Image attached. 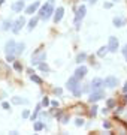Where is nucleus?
I'll return each mask as SVG.
<instances>
[{
	"label": "nucleus",
	"mask_w": 127,
	"mask_h": 135,
	"mask_svg": "<svg viewBox=\"0 0 127 135\" xmlns=\"http://www.w3.org/2000/svg\"><path fill=\"white\" fill-rule=\"evenodd\" d=\"M54 14V0H48L42 8H41V11H39V17L43 20V21H46L49 20V17Z\"/></svg>",
	"instance_id": "1"
},
{
	"label": "nucleus",
	"mask_w": 127,
	"mask_h": 135,
	"mask_svg": "<svg viewBox=\"0 0 127 135\" xmlns=\"http://www.w3.org/2000/svg\"><path fill=\"white\" fill-rule=\"evenodd\" d=\"M5 51H6V60L8 62H15V54H17V45L12 39L8 41L6 45H5Z\"/></svg>",
	"instance_id": "2"
},
{
	"label": "nucleus",
	"mask_w": 127,
	"mask_h": 135,
	"mask_svg": "<svg viewBox=\"0 0 127 135\" xmlns=\"http://www.w3.org/2000/svg\"><path fill=\"white\" fill-rule=\"evenodd\" d=\"M45 59H46V53L43 50H37L36 53L31 56V65H39V63L45 62Z\"/></svg>",
	"instance_id": "3"
},
{
	"label": "nucleus",
	"mask_w": 127,
	"mask_h": 135,
	"mask_svg": "<svg viewBox=\"0 0 127 135\" xmlns=\"http://www.w3.org/2000/svg\"><path fill=\"white\" fill-rule=\"evenodd\" d=\"M84 17H85V6L81 5L78 8V11H76V15H75V26H76V29H79V24H81V21H82Z\"/></svg>",
	"instance_id": "4"
},
{
	"label": "nucleus",
	"mask_w": 127,
	"mask_h": 135,
	"mask_svg": "<svg viewBox=\"0 0 127 135\" xmlns=\"http://www.w3.org/2000/svg\"><path fill=\"white\" fill-rule=\"evenodd\" d=\"M102 86H105V81L102 78H94V80L91 81V90L93 92H96V90H102Z\"/></svg>",
	"instance_id": "5"
},
{
	"label": "nucleus",
	"mask_w": 127,
	"mask_h": 135,
	"mask_svg": "<svg viewBox=\"0 0 127 135\" xmlns=\"http://www.w3.org/2000/svg\"><path fill=\"white\" fill-rule=\"evenodd\" d=\"M79 87V80L73 75L72 78H69V81H67V89L70 90V92H73L75 89H78Z\"/></svg>",
	"instance_id": "6"
},
{
	"label": "nucleus",
	"mask_w": 127,
	"mask_h": 135,
	"mask_svg": "<svg viewBox=\"0 0 127 135\" xmlns=\"http://www.w3.org/2000/svg\"><path fill=\"white\" fill-rule=\"evenodd\" d=\"M108 48L111 53H117V50H118V39L115 36H111L109 38V45H108Z\"/></svg>",
	"instance_id": "7"
},
{
	"label": "nucleus",
	"mask_w": 127,
	"mask_h": 135,
	"mask_svg": "<svg viewBox=\"0 0 127 135\" xmlns=\"http://www.w3.org/2000/svg\"><path fill=\"white\" fill-rule=\"evenodd\" d=\"M103 96H105V93H103L102 90H96V92H93L90 95L88 101H90V102H97V101H99V99H102Z\"/></svg>",
	"instance_id": "8"
},
{
	"label": "nucleus",
	"mask_w": 127,
	"mask_h": 135,
	"mask_svg": "<svg viewBox=\"0 0 127 135\" xmlns=\"http://www.w3.org/2000/svg\"><path fill=\"white\" fill-rule=\"evenodd\" d=\"M87 71H88V69H87V66H79L78 69L75 71V77H76L78 80H81V78H84V77H85Z\"/></svg>",
	"instance_id": "9"
},
{
	"label": "nucleus",
	"mask_w": 127,
	"mask_h": 135,
	"mask_svg": "<svg viewBox=\"0 0 127 135\" xmlns=\"http://www.w3.org/2000/svg\"><path fill=\"white\" fill-rule=\"evenodd\" d=\"M117 84H118V80H117L115 77H106V78H105V86H108V87L112 89V87H115Z\"/></svg>",
	"instance_id": "10"
},
{
	"label": "nucleus",
	"mask_w": 127,
	"mask_h": 135,
	"mask_svg": "<svg viewBox=\"0 0 127 135\" xmlns=\"http://www.w3.org/2000/svg\"><path fill=\"white\" fill-rule=\"evenodd\" d=\"M24 23H25V20L21 17V18H18L17 21H15V24H14V27H12V30H14V33H18L19 32V29L24 26Z\"/></svg>",
	"instance_id": "11"
},
{
	"label": "nucleus",
	"mask_w": 127,
	"mask_h": 135,
	"mask_svg": "<svg viewBox=\"0 0 127 135\" xmlns=\"http://www.w3.org/2000/svg\"><path fill=\"white\" fill-rule=\"evenodd\" d=\"M63 12H64L63 8H57V11L54 12V23H60L63 18Z\"/></svg>",
	"instance_id": "12"
},
{
	"label": "nucleus",
	"mask_w": 127,
	"mask_h": 135,
	"mask_svg": "<svg viewBox=\"0 0 127 135\" xmlns=\"http://www.w3.org/2000/svg\"><path fill=\"white\" fill-rule=\"evenodd\" d=\"M23 9H24V0L15 2L12 5V11H15V12H19V11H23Z\"/></svg>",
	"instance_id": "13"
},
{
	"label": "nucleus",
	"mask_w": 127,
	"mask_h": 135,
	"mask_svg": "<svg viewBox=\"0 0 127 135\" xmlns=\"http://www.w3.org/2000/svg\"><path fill=\"white\" fill-rule=\"evenodd\" d=\"M39 6H41V3H39V2H35V3H31L30 6L25 8V14H33Z\"/></svg>",
	"instance_id": "14"
},
{
	"label": "nucleus",
	"mask_w": 127,
	"mask_h": 135,
	"mask_svg": "<svg viewBox=\"0 0 127 135\" xmlns=\"http://www.w3.org/2000/svg\"><path fill=\"white\" fill-rule=\"evenodd\" d=\"M114 26L115 27H123V26H126V18H123V17H115Z\"/></svg>",
	"instance_id": "15"
},
{
	"label": "nucleus",
	"mask_w": 127,
	"mask_h": 135,
	"mask_svg": "<svg viewBox=\"0 0 127 135\" xmlns=\"http://www.w3.org/2000/svg\"><path fill=\"white\" fill-rule=\"evenodd\" d=\"M108 51H109V48H108V47H102V48H100L99 51H97V56H99V57H105Z\"/></svg>",
	"instance_id": "16"
},
{
	"label": "nucleus",
	"mask_w": 127,
	"mask_h": 135,
	"mask_svg": "<svg viewBox=\"0 0 127 135\" xmlns=\"http://www.w3.org/2000/svg\"><path fill=\"white\" fill-rule=\"evenodd\" d=\"M37 20H39V18H36V17L30 20V23H29V29H30V30L33 29V27H36V24H37Z\"/></svg>",
	"instance_id": "17"
},
{
	"label": "nucleus",
	"mask_w": 127,
	"mask_h": 135,
	"mask_svg": "<svg viewBox=\"0 0 127 135\" xmlns=\"http://www.w3.org/2000/svg\"><path fill=\"white\" fill-rule=\"evenodd\" d=\"M12 102H14V104H27V102H29V101H27V99H19V98H14V99H12Z\"/></svg>",
	"instance_id": "18"
},
{
	"label": "nucleus",
	"mask_w": 127,
	"mask_h": 135,
	"mask_svg": "<svg viewBox=\"0 0 127 135\" xmlns=\"http://www.w3.org/2000/svg\"><path fill=\"white\" fill-rule=\"evenodd\" d=\"M24 48H25V45H24L23 42L18 44V45H17V54H21V53L24 51Z\"/></svg>",
	"instance_id": "19"
},
{
	"label": "nucleus",
	"mask_w": 127,
	"mask_h": 135,
	"mask_svg": "<svg viewBox=\"0 0 127 135\" xmlns=\"http://www.w3.org/2000/svg\"><path fill=\"white\" fill-rule=\"evenodd\" d=\"M85 59H87V54H85V53H81V54H78V57H76V62L81 63V62H84Z\"/></svg>",
	"instance_id": "20"
},
{
	"label": "nucleus",
	"mask_w": 127,
	"mask_h": 135,
	"mask_svg": "<svg viewBox=\"0 0 127 135\" xmlns=\"http://www.w3.org/2000/svg\"><path fill=\"white\" fill-rule=\"evenodd\" d=\"M30 80H31V81H35L36 84H42V80H41V78H39L37 75H30Z\"/></svg>",
	"instance_id": "21"
},
{
	"label": "nucleus",
	"mask_w": 127,
	"mask_h": 135,
	"mask_svg": "<svg viewBox=\"0 0 127 135\" xmlns=\"http://www.w3.org/2000/svg\"><path fill=\"white\" fill-rule=\"evenodd\" d=\"M39 69L41 71H45V72H49V68L46 63H39Z\"/></svg>",
	"instance_id": "22"
},
{
	"label": "nucleus",
	"mask_w": 127,
	"mask_h": 135,
	"mask_svg": "<svg viewBox=\"0 0 127 135\" xmlns=\"http://www.w3.org/2000/svg\"><path fill=\"white\" fill-rule=\"evenodd\" d=\"M14 68H15V71H18V72L23 71V66H21V63H19V62H14Z\"/></svg>",
	"instance_id": "23"
},
{
	"label": "nucleus",
	"mask_w": 127,
	"mask_h": 135,
	"mask_svg": "<svg viewBox=\"0 0 127 135\" xmlns=\"http://www.w3.org/2000/svg\"><path fill=\"white\" fill-rule=\"evenodd\" d=\"M41 129H43V123H41V122L35 123V131H41Z\"/></svg>",
	"instance_id": "24"
},
{
	"label": "nucleus",
	"mask_w": 127,
	"mask_h": 135,
	"mask_svg": "<svg viewBox=\"0 0 127 135\" xmlns=\"http://www.w3.org/2000/svg\"><path fill=\"white\" fill-rule=\"evenodd\" d=\"M73 95H75V96H79V95H81V93H82V89H81V86L78 87V89H75V90H73Z\"/></svg>",
	"instance_id": "25"
},
{
	"label": "nucleus",
	"mask_w": 127,
	"mask_h": 135,
	"mask_svg": "<svg viewBox=\"0 0 127 135\" xmlns=\"http://www.w3.org/2000/svg\"><path fill=\"white\" fill-rule=\"evenodd\" d=\"M96 114H97V107H93L90 110V116L91 117H96Z\"/></svg>",
	"instance_id": "26"
},
{
	"label": "nucleus",
	"mask_w": 127,
	"mask_h": 135,
	"mask_svg": "<svg viewBox=\"0 0 127 135\" xmlns=\"http://www.w3.org/2000/svg\"><path fill=\"white\" fill-rule=\"evenodd\" d=\"M39 110H41V105H37V107H36V110H35L33 116H31V120H35V119H36V116H37V113H39Z\"/></svg>",
	"instance_id": "27"
},
{
	"label": "nucleus",
	"mask_w": 127,
	"mask_h": 135,
	"mask_svg": "<svg viewBox=\"0 0 127 135\" xmlns=\"http://www.w3.org/2000/svg\"><path fill=\"white\" fill-rule=\"evenodd\" d=\"M11 26H12V23H11V21H5V26H3V30H8V29H11Z\"/></svg>",
	"instance_id": "28"
},
{
	"label": "nucleus",
	"mask_w": 127,
	"mask_h": 135,
	"mask_svg": "<svg viewBox=\"0 0 127 135\" xmlns=\"http://www.w3.org/2000/svg\"><path fill=\"white\" fill-rule=\"evenodd\" d=\"M75 125H76V126H82V125H84V120H82V119H76V120H75Z\"/></svg>",
	"instance_id": "29"
},
{
	"label": "nucleus",
	"mask_w": 127,
	"mask_h": 135,
	"mask_svg": "<svg viewBox=\"0 0 127 135\" xmlns=\"http://www.w3.org/2000/svg\"><path fill=\"white\" fill-rule=\"evenodd\" d=\"M42 105H43V107L49 105V99H48V98H43V99H42Z\"/></svg>",
	"instance_id": "30"
},
{
	"label": "nucleus",
	"mask_w": 127,
	"mask_h": 135,
	"mask_svg": "<svg viewBox=\"0 0 127 135\" xmlns=\"http://www.w3.org/2000/svg\"><path fill=\"white\" fill-rule=\"evenodd\" d=\"M123 54H124V57H126V60H127V44L123 47Z\"/></svg>",
	"instance_id": "31"
},
{
	"label": "nucleus",
	"mask_w": 127,
	"mask_h": 135,
	"mask_svg": "<svg viewBox=\"0 0 127 135\" xmlns=\"http://www.w3.org/2000/svg\"><path fill=\"white\" fill-rule=\"evenodd\" d=\"M114 104H115L114 99H109V101H108V107H109V108H111V107H114Z\"/></svg>",
	"instance_id": "32"
},
{
	"label": "nucleus",
	"mask_w": 127,
	"mask_h": 135,
	"mask_svg": "<svg viewBox=\"0 0 127 135\" xmlns=\"http://www.w3.org/2000/svg\"><path fill=\"white\" fill-rule=\"evenodd\" d=\"M2 107H3V108H5V110H9V108H11V107H9V104H8V102H3V104H2Z\"/></svg>",
	"instance_id": "33"
},
{
	"label": "nucleus",
	"mask_w": 127,
	"mask_h": 135,
	"mask_svg": "<svg viewBox=\"0 0 127 135\" xmlns=\"http://www.w3.org/2000/svg\"><path fill=\"white\" fill-rule=\"evenodd\" d=\"M103 128L109 129V128H111V123H109V122H103Z\"/></svg>",
	"instance_id": "34"
},
{
	"label": "nucleus",
	"mask_w": 127,
	"mask_h": 135,
	"mask_svg": "<svg viewBox=\"0 0 127 135\" xmlns=\"http://www.w3.org/2000/svg\"><path fill=\"white\" fill-rule=\"evenodd\" d=\"M29 114H30V113H29V110H24V113H23V117H24V119H27V117H29Z\"/></svg>",
	"instance_id": "35"
},
{
	"label": "nucleus",
	"mask_w": 127,
	"mask_h": 135,
	"mask_svg": "<svg viewBox=\"0 0 127 135\" xmlns=\"http://www.w3.org/2000/svg\"><path fill=\"white\" fill-rule=\"evenodd\" d=\"M51 105H52L54 108H57V107H58V102H57V101H52V102H51Z\"/></svg>",
	"instance_id": "36"
},
{
	"label": "nucleus",
	"mask_w": 127,
	"mask_h": 135,
	"mask_svg": "<svg viewBox=\"0 0 127 135\" xmlns=\"http://www.w3.org/2000/svg\"><path fill=\"white\" fill-rule=\"evenodd\" d=\"M54 93L55 95H61V89H54Z\"/></svg>",
	"instance_id": "37"
},
{
	"label": "nucleus",
	"mask_w": 127,
	"mask_h": 135,
	"mask_svg": "<svg viewBox=\"0 0 127 135\" xmlns=\"http://www.w3.org/2000/svg\"><path fill=\"white\" fill-rule=\"evenodd\" d=\"M111 6H112V3H105V8H106V9H109Z\"/></svg>",
	"instance_id": "38"
},
{
	"label": "nucleus",
	"mask_w": 127,
	"mask_h": 135,
	"mask_svg": "<svg viewBox=\"0 0 127 135\" xmlns=\"http://www.w3.org/2000/svg\"><path fill=\"white\" fill-rule=\"evenodd\" d=\"M123 92H124V93L127 92V81H126V84H124V87H123Z\"/></svg>",
	"instance_id": "39"
},
{
	"label": "nucleus",
	"mask_w": 127,
	"mask_h": 135,
	"mask_svg": "<svg viewBox=\"0 0 127 135\" xmlns=\"http://www.w3.org/2000/svg\"><path fill=\"white\" fill-rule=\"evenodd\" d=\"M124 102H127V95H126V96H124Z\"/></svg>",
	"instance_id": "40"
},
{
	"label": "nucleus",
	"mask_w": 127,
	"mask_h": 135,
	"mask_svg": "<svg viewBox=\"0 0 127 135\" xmlns=\"http://www.w3.org/2000/svg\"><path fill=\"white\" fill-rule=\"evenodd\" d=\"M90 2H91V3H96L97 0H90Z\"/></svg>",
	"instance_id": "41"
},
{
	"label": "nucleus",
	"mask_w": 127,
	"mask_h": 135,
	"mask_svg": "<svg viewBox=\"0 0 127 135\" xmlns=\"http://www.w3.org/2000/svg\"><path fill=\"white\" fill-rule=\"evenodd\" d=\"M2 3H3V0H0V5H2Z\"/></svg>",
	"instance_id": "42"
}]
</instances>
